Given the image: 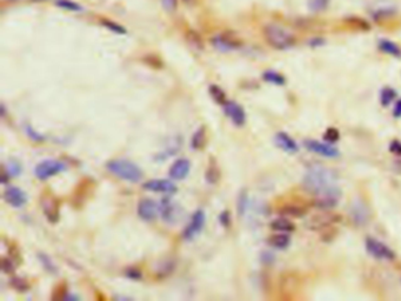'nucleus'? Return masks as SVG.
I'll return each mask as SVG.
<instances>
[{
	"instance_id": "19",
	"label": "nucleus",
	"mask_w": 401,
	"mask_h": 301,
	"mask_svg": "<svg viewBox=\"0 0 401 301\" xmlns=\"http://www.w3.org/2000/svg\"><path fill=\"white\" fill-rule=\"evenodd\" d=\"M159 213L162 215L163 220H165L169 224H173L174 221L178 220V208L177 205L173 203L170 198L163 199L162 203L159 205Z\"/></svg>"
},
{
	"instance_id": "39",
	"label": "nucleus",
	"mask_w": 401,
	"mask_h": 301,
	"mask_svg": "<svg viewBox=\"0 0 401 301\" xmlns=\"http://www.w3.org/2000/svg\"><path fill=\"white\" fill-rule=\"evenodd\" d=\"M102 25H105L106 27H107V29L113 31V32H116V33H120V34L125 33V30L122 29L121 26L116 25V24H114L113 22H109V20H102Z\"/></svg>"
},
{
	"instance_id": "4",
	"label": "nucleus",
	"mask_w": 401,
	"mask_h": 301,
	"mask_svg": "<svg viewBox=\"0 0 401 301\" xmlns=\"http://www.w3.org/2000/svg\"><path fill=\"white\" fill-rule=\"evenodd\" d=\"M341 190L337 184L326 188L321 193L313 197V204L321 210H330L337 206L341 198Z\"/></svg>"
},
{
	"instance_id": "12",
	"label": "nucleus",
	"mask_w": 401,
	"mask_h": 301,
	"mask_svg": "<svg viewBox=\"0 0 401 301\" xmlns=\"http://www.w3.org/2000/svg\"><path fill=\"white\" fill-rule=\"evenodd\" d=\"M212 45H213L217 50L222 51V52H229V51H234L236 49H239V47L241 46V43H240V40L236 39V38L224 33V34H219V36H215L213 39H212Z\"/></svg>"
},
{
	"instance_id": "21",
	"label": "nucleus",
	"mask_w": 401,
	"mask_h": 301,
	"mask_svg": "<svg viewBox=\"0 0 401 301\" xmlns=\"http://www.w3.org/2000/svg\"><path fill=\"white\" fill-rule=\"evenodd\" d=\"M271 228L276 232H282V233H292L296 231V225L294 222L287 217L277 218L271 222Z\"/></svg>"
},
{
	"instance_id": "24",
	"label": "nucleus",
	"mask_w": 401,
	"mask_h": 301,
	"mask_svg": "<svg viewBox=\"0 0 401 301\" xmlns=\"http://www.w3.org/2000/svg\"><path fill=\"white\" fill-rule=\"evenodd\" d=\"M379 49L382 51L383 53L389 54L393 57H400L401 56V49L396 45L395 43L390 42V40L382 39L379 43Z\"/></svg>"
},
{
	"instance_id": "30",
	"label": "nucleus",
	"mask_w": 401,
	"mask_h": 301,
	"mask_svg": "<svg viewBox=\"0 0 401 301\" xmlns=\"http://www.w3.org/2000/svg\"><path fill=\"white\" fill-rule=\"evenodd\" d=\"M236 206H238V214L240 217H242L248 206V194L246 191H241V192H240L238 197V201H236Z\"/></svg>"
},
{
	"instance_id": "26",
	"label": "nucleus",
	"mask_w": 401,
	"mask_h": 301,
	"mask_svg": "<svg viewBox=\"0 0 401 301\" xmlns=\"http://www.w3.org/2000/svg\"><path fill=\"white\" fill-rule=\"evenodd\" d=\"M219 179H220V170H219L218 164L214 160H211L206 170V180L210 184H217Z\"/></svg>"
},
{
	"instance_id": "3",
	"label": "nucleus",
	"mask_w": 401,
	"mask_h": 301,
	"mask_svg": "<svg viewBox=\"0 0 401 301\" xmlns=\"http://www.w3.org/2000/svg\"><path fill=\"white\" fill-rule=\"evenodd\" d=\"M263 36L267 44L276 50H287L291 49L296 43L294 36L289 30L284 27L270 24L263 29Z\"/></svg>"
},
{
	"instance_id": "42",
	"label": "nucleus",
	"mask_w": 401,
	"mask_h": 301,
	"mask_svg": "<svg viewBox=\"0 0 401 301\" xmlns=\"http://www.w3.org/2000/svg\"><path fill=\"white\" fill-rule=\"evenodd\" d=\"M219 220H220V224L224 226V227H228L231 225V214H229L228 211H224L219 217Z\"/></svg>"
},
{
	"instance_id": "15",
	"label": "nucleus",
	"mask_w": 401,
	"mask_h": 301,
	"mask_svg": "<svg viewBox=\"0 0 401 301\" xmlns=\"http://www.w3.org/2000/svg\"><path fill=\"white\" fill-rule=\"evenodd\" d=\"M191 170V162L186 158L176 160L170 167L169 176L173 180H183L188 176Z\"/></svg>"
},
{
	"instance_id": "38",
	"label": "nucleus",
	"mask_w": 401,
	"mask_h": 301,
	"mask_svg": "<svg viewBox=\"0 0 401 301\" xmlns=\"http://www.w3.org/2000/svg\"><path fill=\"white\" fill-rule=\"evenodd\" d=\"M174 269V263L172 261H167L166 263H163L162 267H160L159 271H158V275L162 278V276L165 274V275H170L171 273L173 272Z\"/></svg>"
},
{
	"instance_id": "23",
	"label": "nucleus",
	"mask_w": 401,
	"mask_h": 301,
	"mask_svg": "<svg viewBox=\"0 0 401 301\" xmlns=\"http://www.w3.org/2000/svg\"><path fill=\"white\" fill-rule=\"evenodd\" d=\"M206 128L204 127V126H201L200 128H198L195 133L192 136V141H191V145H192V148L195 149V150H199V149H203L205 145H206Z\"/></svg>"
},
{
	"instance_id": "11",
	"label": "nucleus",
	"mask_w": 401,
	"mask_h": 301,
	"mask_svg": "<svg viewBox=\"0 0 401 301\" xmlns=\"http://www.w3.org/2000/svg\"><path fill=\"white\" fill-rule=\"evenodd\" d=\"M224 112L235 126H244L246 122V112L241 105L235 101H228L224 105Z\"/></svg>"
},
{
	"instance_id": "34",
	"label": "nucleus",
	"mask_w": 401,
	"mask_h": 301,
	"mask_svg": "<svg viewBox=\"0 0 401 301\" xmlns=\"http://www.w3.org/2000/svg\"><path fill=\"white\" fill-rule=\"evenodd\" d=\"M57 5L60 6L61 9L67 10V11L78 12V11H81V10H83L80 5H78L77 3H74V2H71V0H57Z\"/></svg>"
},
{
	"instance_id": "20",
	"label": "nucleus",
	"mask_w": 401,
	"mask_h": 301,
	"mask_svg": "<svg viewBox=\"0 0 401 301\" xmlns=\"http://www.w3.org/2000/svg\"><path fill=\"white\" fill-rule=\"evenodd\" d=\"M279 213L287 218H304L307 213V208L298 203H289L280 207Z\"/></svg>"
},
{
	"instance_id": "7",
	"label": "nucleus",
	"mask_w": 401,
	"mask_h": 301,
	"mask_svg": "<svg viewBox=\"0 0 401 301\" xmlns=\"http://www.w3.org/2000/svg\"><path fill=\"white\" fill-rule=\"evenodd\" d=\"M205 220H206L205 212L201 210L195 211L193 215H192L190 222H188L183 232V238L185 240L192 241L193 239L197 238L198 235L201 233V231H203L205 226Z\"/></svg>"
},
{
	"instance_id": "5",
	"label": "nucleus",
	"mask_w": 401,
	"mask_h": 301,
	"mask_svg": "<svg viewBox=\"0 0 401 301\" xmlns=\"http://www.w3.org/2000/svg\"><path fill=\"white\" fill-rule=\"evenodd\" d=\"M365 247L368 254L373 258L379 260H386V261H393L395 259V253L392 248H389L385 242L378 240L375 238H367L365 240Z\"/></svg>"
},
{
	"instance_id": "10",
	"label": "nucleus",
	"mask_w": 401,
	"mask_h": 301,
	"mask_svg": "<svg viewBox=\"0 0 401 301\" xmlns=\"http://www.w3.org/2000/svg\"><path fill=\"white\" fill-rule=\"evenodd\" d=\"M143 188L145 191L156 193H165V194H173L177 192V186L173 181L166 179H154L149 180L143 184Z\"/></svg>"
},
{
	"instance_id": "40",
	"label": "nucleus",
	"mask_w": 401,
	"mask_h": 301,
	"mask_svg": "<svg viewBox=\"0 0 401 301\" xmlns=\"http://www.w3.org/2000/svg\"><path fill=\"white\" fill-rule=\"evenodd\" d=\"M162 5L167 12H173L178 8V0H162Z\"/></svg>"
},
{
	"instance_id": "32",
	"label": "nucleus",
	"mask_w": 401,
	"mask_h": 301,
	"mask_svg": "<svg viewBox=\"0 0 401 301\" xmlns=\"http://www.w3.org/2000/svg\"><path fill=\"white\" fill-rule=\"evenodd\" d=\"M330 0H308V9L312 12H321L327 8Z\"/></svg>"
},
{
	"instance_id": "13",
	"label": "nucleus",
	"mask_w": 401,
	"mask_h": 301,
	"mask_svg": "<svg viewBox=\"0 0 401 301\" xmlns=\"http://www.w3.org/2000/svg\"><path fill=\"white\" fill-rule=\"evenodd\" d=\"M4 199L12 207L20 208L26 204L27 197L22 188L17 186H9L4 191Z\"/></svg>"
},
{
	"instance_id": "14",
	"label": "nucleus",
	"mask_w": 401,
	"mask_h": 301,
	"mask_svg": "<svg viewBox=\"0 0 401 301\" xmlns=\"http://www.w3.org/2000/svg\"><path fill=\"white\" fill-rule=\"evenodd\" d=\"M159 213V205L152 199H143L138 204V215L145 221H153Z\"/></svg>"
},
{
	"instance_id": "6",
	"label": "nucleus",
	"mask_w": 401,
	"mask_h": 301,
	"mask_svg": "<svg viewBox=\"0 0 401 301\" xmlns=\"http://www.w3.org/2000/svg\"><path fill=\"white\" fill-rule=\"evenodd\" d=\"M65 170H66V165H65L63 162H60V160L49 159L38 164L36 169H34V174H36L38 179L44 181L57 176V174L64 172Z\"/></svg>"
},
{
	"instance_id": "44",
	"label": "nucleus",
	"mask_w": 401,
	"mask_h": 301,
	"mask_svg": "<svg viewBox=\"0 0 401 301\" xmlns=\"http://www.w3.org/2000/svg\"><path fill=\"white\" fill-rule=\"evenodd\" d=\"M393 117L395 119L401 118V99H399L395 104H394L393 107Z\"/></svg>"
},
{
	"instance_id": "28",
	"label": "nucleus",
	"mask_w": 401,
	"mask_h": 301,
	"mask_svg": "<svg viewBox=\"0 0 401 301\" xmlns=\"http://www.w3.org/2000/svg\"><path fill=\"white\" fill-rule=\"evenodd\" d=\"M210 94L211 97L213 98V100L217 102L219 105L224 106L226 102H227V98H226V93L221 90L220 87L217 86V85H212L210 86Z\"/></svg>"
},
{
	"instance_id": "43",
	"label": "nucleus",
	"mask_w": 401,
	"mask_h": 301,
	"mask_svg": "<svg viewBox=\"0 0 401 301\" xmlns=\"http://www.w3.org/2000/svg\"><path fill=\"white\" fill-rule=\"evenodd\" d=\"M126 275L133 280H137L142 278V272L138 271L137 268H128L127 271H126Z\"/></svg>"
},
{
	"instance_id": "33",
	"label": "nucleus",
	"mask_w": 401,
	"mask_h": 301,
	"mask_svg": "<svg viewBox=\"0 0 401 301\" xmlns=\"http://www.w3.org/2000/svg\"><path fill=\"white\" fill-rule=\"evenodd\" d=\"M11 286L15 288L16 290H18V292H26L27 289L30 288V285L29 282L26 281L25 279L23 278H18V276H16V278H13L11 280Z\"/></svg>"
},
{
	"instance_id": "25",
	"label": "nucleus",
	"mask_w": 401,
	"mask_h": 301,
	"mask_svg": "<svg viewBox=\"0 0 401 301\" xmlns=\"http://www.w3.org/2000/svg\"><path fill=\"white\" fill-rule=\"evenodd\" d=\"M262 79L270 84L277 85V86H283V85H285L286 83L284 75L278 73L276 71H266L265 73L262 74Z\"/></svg>"
},
{
	"instance_id": "16",
	"label": "nucleus",
	"mask_w": 401,
	"mask_h": 301,
	"mask_svg": "<svg viewBox=\"0 0 401 301\" xmlns=\"http://www.w3.org/2000/svg\"><path fill=\"white\" fill-rule=\"evenodd\" d=\"M42 208L44 214L51 222H57L59 220V204L53 197L46 196L42 198Z\"/></svg>"
},
{
	"instance_id": "9",
	"label": "nucleus",
	"mask_w": 401,
	"mask_h": 301,
	"mask_svg": "<svg viewBox=\"0 0 401 301\" xmlns=\"http://www.w3.org/2000/svg\"><path fill=\"white\" fill-rule=\"evenodd\" d=\"M340 220L338 218V215L331 214V213H323L314 215L313 218L310 219L307 222L308 228L313 231H324L325 228L328 230L332 226L337 225V222Z\"/></svg>"
},
{
	"instance_id": "27",
	"label": "nucleus",
	"mask_w": 401,
	"mask_h": 301,
	"mask_svg": "<svg viewBox=\"0 0 401 301\" xmlns=\"http://www.w3.org/2000/svg\"><path fill=\"white\" fill-rule=\"evenodd\" d=\"M396 98V92L392 87H385L382 88V91L380 92V102H381L382 106L390 105V102L394 101V99Z\"/></svg>"
},
{
	"instance_id": "36",
	"label": "nucleus",
	"mask_w": 401,
	"mask_h": 301,
	"mask_svg": "<svg viewBox=\"0 0 401 301\" xmlns=\"http://www.w3.org/2000/svg\"><path fill=\"white\" fill-rule=\"evenodd\" d=\"M25 132H26V134L29 135V138L32 139L33 141L43 142L44 140H45L44 135L40 134V133H38L31 125H25Z\"/></svg>"
},
{
	"instance_id": "41",
	"label": "nucleus",
	"mask_w": 401,
	"mask_h": 301,
	"mask_svg": "<svg viewBox=\"0 0 401 301\" xmlns=\"http://www.w3.org/2000/svg\"><path fill=\"white\" fill-rule=\"evenodd\" d=\"M389 150L393 155L401 157V141H399V140H393L389 143Z\"/></svg>"
},
{
	"instance_id": "17",
	"label": "nucleus",
	"mask_w": 401,
	"mask_h": 301,
	"mask_svg": "<svg viewBox=\"0 0 401 301\" xmlns=\"http://www.w3.org/2000/svg\"><path fill=\"white\" fill-rule=\"evenodd\" d=\"M349 214H351L352 220L355 222L356 225H365L369 219V212L367 207L365 206L364 203L360 200H355L352 204L351 210H349Z\"/></svg>"
},
{
	"instance_id": "31",
	"label": "nucleus",
	"mask_w": 401,
	"mask_h": 301,
	"mask_svg": "<svg viewBox=\"0 0 401 301\" xmlns=\"http://www.w3.org/2000/svg\"><path fill=\"white\" fill-rule=\"evenodd\" d=\"M340 139V132L338 128L328 127L324 133V140L328 143H334Z\"/></svg>"
},
{
	"instance_id": "29",
	"label": "nucleus",
	"mask_w": 401,
	"mask_h": 301,
	"mask_svg": "<svg viewBox=\"0 0 401 301\" xmlns=\"http://www.w3.org/2000/svg\"><path fill=\"white\" fill-rule=\"evenodd\" d=\"M38 259L40 260L44 268H45L49 273H51V274H54V273L58 271L57 266L54 265L52 259H51L47 254H45V253H39V254H38Z\"/></svg>"
},
{
	"instance_id": "37",
	"label": "nucleus",
	"mask_w": 401,
	"mask_h": 301,
	"mask_svg": "<svg viewBox=\"0 0 401 301\" xmlns=\"http://www.w3.org/2000/svg\"><path fill=\"white\" fill-rule=\"evenodd\" d=\"M2 269L6 273V274H12V273L15 272L16 266L10 258H3L2 259Z\"/></svg>"
},
{
	"instance_id": "22",
	"label": "nucleus",
	"mask_w": 401,
	"mask_h": 301,
	"mask_svg": "<svg viewBox=\"0 0 401 301\" xmlns=\"http://www.w3.org/2000/svg\"><path fill=\"white\" fill-rule=\"evenodd\" d=\"M269 245L272 246L276 249H286L291 245V235L290 233H282V232H277L271 235L267 239Z\"/></svg>"
},
{
	"instance_id": "18",
	"label": "nucleus",
	"mask_w": 401,
	"mask_h": 301,
	"mask_svg": "<svg viewBox=\"0 0 401 301\" xmlns=\"http://www.w3.org/2000/svg\"><path fill=\"white\" fill-rule=\"evenodd\" d=\"M274 142L276 145L282 148L284 152L287 153H297L299 150V146L296 140H294L290 134L285 132H278L274 136Z\"/></svg>"
},
{
	"instance_id": "8",
	"label": "nucleus",
	"mask_w": 401,
	"mask_h": 301,
	"mask_svg": "<svg viewBox=\"0 0 401 301\" xmlns=\"http://www.w3.org/2000/svg\"><path fill=\"white\" fill-rule=\"evenodd\" d=\"M305 147L312 153L319 155L326 158H337L339 157V150L328 142H320L318 140H305Z\"/></svg>"
},
{
	"instance_id": "35",
	"label": "nucleus",
	"mask_w": 401,
	"mask_h": 301,
	"mask_svg": "<svg viewBox=\"0 0 401 301\" xmlns=\"http://www.w3.org/2000/svg\"><path fill=\"white\" fill-rule=\"evenodd\" d=\"M4 171L9 174L10 177H17L22 173V165H20L18 162L11 160V162L8 164V169Z\"/></svg>"
},
{
	"instance_id": "45",
	"label": "nucleus",
	"mask_w": 401,
	"mask_h": 301,
	"mask_svg": "<svg viewBox=\"0 0 401 301\" xmlns=\"http://www.w3.org/2000/svg\"><path fill=\"white\" fill-rule=\"evenodd\" d=\"M185 4H191V3H193L194 0H183Z\"/></svg>"
},
{
	"instance_id": "2",
	"label": "nucleus",
	"mask_w": 401,
	"mask_h": 301,
	"mask_svg": "<svg viewBox=\"0 0 401 301\" xmlns=\"http://www.w3.org/2000/svg\"><path fill=\"white\" fill-rule=\"evenodd\" d=\"M106 169L113 176L127 183H139L144 174L137 164L127 159H113L106 164Z\"/></svg>"
},
{
	"instance_id": "1",
	"label": "nucleus",
	"mask_w": 401,
	"mask_h": 301,
	"mask_svg": "<svg viewBox=\"0 0 401 301\" xmlns=\"http://www.w3.org/2000/svg\"><path fill=\"white\" fill-rule=\"evenodd\" d=\"M337 184V174L327 167L317 165L308 169L303 179L305 191L312 196H317L326 188Z\"/></svg>"
}]
</instances>
